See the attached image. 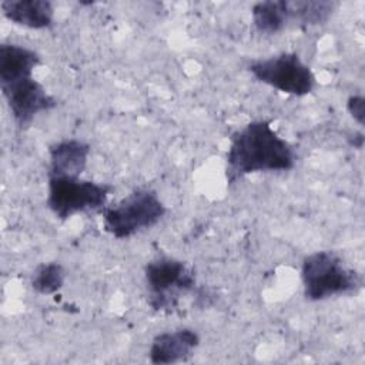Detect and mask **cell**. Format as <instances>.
Wrapping results in <instances>:
<instances>
[{
  "instance_id": "6da1fadb",
  "label": "cell",
  "mask_w": 365,
  "mask_h": 365,
  "mask_svg": "<svg viewBox=\"0 0 365 365\" xmlns=\"http://www.w3.org/2000/svg\"><path fill=\"white\" fill-rule=\"evenodd\" d=\"M295 150L282 138L269 121L255 120L234 131L225 155L228 184L267 171H288L295 165Z\"/></svg>"
},
{
  "instance_id": "7a4b0ae2",
  "label": "cell",
  "mask_w": 365,
  "mask_h": 365,
  "mask_svg": "<svg viewBox=\"0 0 365 365\" xmlns=\"http://www.w3.org/2000/svg\"><path fill=\"white\" fill-rule=\"evenodd\" d=\"M301 279L304 297L312 302L356 292L362 287L361 275L346 268L334 251H315L307 255L301 265Z\"/></svg>"
},
{
  "instance_id": "3957f363",
  "label": "cell",
  "mask_w": 365,
  "mask_h": 365,
  "mask_svg": "<svg viewBox=\"0 0 365 365\" xmlns=\"http://www.w3.org/2000/svg\"><path fill=\"white\" fill-rule=\"evenodd\" d=\"M165 212L167 207L154 190L137 188L101 210L103 227L111 237L125 240L158 224Z\"/></svg>"
},
{
  "instance_id": "277c9868",
  "label": "cell",
  "mask_w": 365,
  "mask_h": 365,
  "mask_svg": "<svg viewBox=\"0 0 365 365\" xmlns=\"http://www.w3.org/2000/svg\"><path fill=\"white\" fill-rule=\"evenodd\" d=\"M113 187L80 177L48 175L47 207L61 221L74 214L103 210Z\"/></svg>"
},
{
  "instance_id": "5b68a950",
  "label": "cell",
  "mask_w": 365,
  "mask_h": 365,
  "mask_svg": "<svg viewBox=\"0 0 365 365\" xmlns=\"http://www.w3.org/2000/svg\"><path fill=\"white\" fill-rule=\"evenodd\" d=\"M248 71L259 83L295 97L309 94L317 83L311 67L297 53L289 51L255 60L248 66Z\"/></svg>"
},
{
  "instance_id": "8992f818",
  "label": "cell",
  "mask_w": 365,
  "mask_h": 365,
  "mask_svg": "<svg viewBox=\"0 0 365 365\" xmlns=\"http://www.w3.org/2000/svg\"><path fill=\"white\" fill-rule=\"evenodd\" d=\"M144 279L148 304L155 311L175 308L180 294L195 287L194 272L184 261L173 257L151 259L144 268Z\"/></svg>"
},
{
  "instance_id": "52a82bcc",
  "label": "cell",
  "mask_w": 365,
  "mask_h": 365,
  "mask_svg": "<svg viewBox=\"0 0 365 365\" xmlns=\"http://www.w3.org/2000/svg\"><path fill=\"white\" fill-rule=\"evenodd\" d=\"M0 88L10 114L19 127L29 125L37 114L57 106L56 98L33 77V73L3 78L0 80Z\"/></svg>"
},
{
  "instance_id": "ba28073f",
  "label": "cell",
  "mask_w": 365,
  "mask_h": 365,
  "mask_svg": "<svg viewBox=\"0 0 365 365\" xmlns=\"http://www.w3.org/2000/svg\"><path fill=\"white\" fill-rule=\"evenodd\" d=\"M200 345V335L191 328H180L157 334L150 345V362L155 365L175 364L188 359Z\"/></svg>"
},
{
  "instance_id": "9c48e42d",
  "label": "cell",
  "mask_w": 365,
  "mask_h": 365,
  "mask_svg": "<svg viewBox=\"0 0 365 365\" xmlns=\"http://www.w3.org/2000/svg\"><path fill=\"white\" fill-rule=\"evenodd\" d=\"M90 145L81 140L67 138L54 143L48 148V175L80 177L87 165Z\"/></svg>"
},
{
  "instance_id": "30bf717a",
  "label": "cell",
  "mask_w": 365,
  "mask_h": 365,
  "mask_svg": "<svg viewBox=\"0 0 365 365\" xmlns=\"http://www.w3.org/2000/svg\"><path fill=\"white\" fill-rule=\"evenodd\" d=\"M0 9L11 23L33 30L48 29L54 21V6L50 0H4Z\"/></svg>"
},
{
  "instance_id": "8fae6325",
  "label": "cell",
  "mask_w": 365,
  "mask_h": 365,
  "mask_svg": "<svg viewBox=\"0 0 365 365\" xmlns=\"http://www.w3.org/2000/svg\"><path fill=\"white\" fill-rule=\"evenodd\" d=\"M251 14L257 31L262 34L279 33L292 21L289 0L258 1L252 6Z\"/></svg>"
},
{
  "instance_id": "7c38bea8",
  "label": "cell",
  "mask_w": 365,
  "mask_h": 365,
  "mask_svg": "<svg viewBox=\"0 0 365 365\" xmlns=\"http://www.w3.org/2000/svg\"><path fill=\"white\" fill-rule=\"evenodd\" d=\"M66 281V271L60 262L40 264L33 275L30 285L40 295H50L60 291Z\"/></svg>"
},
{
  "instance_id": "4fadbf2b",
  "label": "cell",
  "mask_w": 365,
  "mask_h": 365,
  "mask_svg": "<svg viewBox=\"0 0 365 365\" xmlns=\"http://www.w3.org/2000/svg\"><path fill=\"white\" fill-rule=\"evenodd\" d=\"M346 110L359 125L365 124V98L362 96H351L346 100Z\"/></svg>"
}]
</instances>
